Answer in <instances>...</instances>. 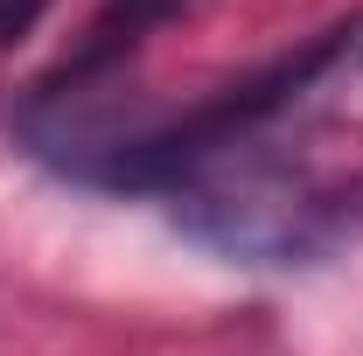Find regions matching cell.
I'll use <instances>...</instances> for the list:
<instances>
[{
  "mask_svg": "<svg viewBox=\"0 0 363 356\" xmlns=\"http://www.w3.org/2000/svg\"><path fill=\"white\" fill-rule=\"evenodd\" d=\"M357 35H363V14H357V21H342V28H328V35H315L308 49H294V56L266 63L259 77L217 91V98H203L196 112H182V119H168V126L112 140L98 161H84V175L105 182V189H175V182L203 175L210 161H224L238 140H252L266 119H279V112L315 84V77L350 43H357Z\"/></svg>",
  "mask_w": 363,
  "mask_h": 356,
  "instance_id": "6da1fadb",
  "label": "cell"
},
{
  "mask_svg": "<svg viewBox=\"0 0 363 356\" xmlns=\"http://www.w3.org/2000/svg\"><path fill=\"white\" fill-rule=\"evenodd\" d=\"M35 14H43V0H0V49L14 43V35H28Z\"/></svg>",
  "mask_w": 363,
  "mask_h": 356,
  "instance_id": "3957f363",
  "label": "cell"
},
{
  "mask_svg": "<svg viewBox=\"0 0 363 356\" xmlns=\"http://www.w3.org/2000/svg\"><path fill=\"white\" fill-rule=\"evenodd\" d=\"M315 223H321V245L357 238V230H363V182L335 189V196H315Z\"/></svg>",
  "mask_w": 363,
  "mask_h": 356,
  "instance_id": "7a4b0ae2",
  "label": "cell"
}]
</instances>
